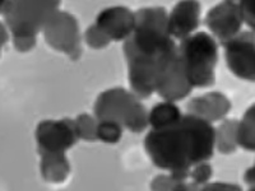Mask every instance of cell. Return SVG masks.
Wrapping results in <instances>:
<instances>
[{
  "label": "cell",
  "mask_w": 255,
  "mask_h": 191,
  "mask_svg": "<svg viewBox=\"0 0 255 191\" xmlns=\"http://www.w3.org/2000/svg\"><path fill=\"white\" fill-rule=\"evenodd\" d=\"M216 129L198 116L186 115L174 125L151 130L144 138V149L152 163L170 172L191 170L213 157Z\"/></svg>",
  "instance_id": "cell-1"
},
{
  "label": "cell",
  "mask_w": 255,
  "mask_h": 191,
  "mask_svg": "<svg viewBox=\"0 0 255 191\" xmlns=\"http://www.w3.org/2000/svg\"><path fill=\"white\" fill-rule=\"evenodd\" d=\"M179 54L191 87L208 88L216 83L218 46L211 35L197 32L184 38L179 45Z\"/></svg>",
  "instance_id": "cell-2"
},
{
  "label": "cell",
  "mask_w": 255,
  "mask_h": 191,
  "mask_svg": "<svg viewBox=\"0 0 255 191\" xmlns=\"http://www.w3.org/2000/svg\"><path fill=\"white\" fill-rule=\"evenodd\" d=\"M93 113L99 121H115L131 133H142L149 125V112L133 92L116 87L105 91L97 97Z\"/></svg>",
  "instance_id": "cell-3"
},
{
  "label": "cell",
  "mask_w": 255,
  "mask_h": 191,
  "mask_svg": "<svg viewBox=\"0 0 255 191\" xmlns=\"http://www.w3.org/2000/svg\"><path fill=\"white\" fill-rule=\"evenodd\" d=\"M59 6V1H4L0 13L13 38H36Z\"/></svg>",
  "instance_id": "cell-4"
},
{
  "label": "cell",
  "mask_w": 255,
  "mask_h": 191,
  "mask_svg": "<svg viewBox=\"0 0 255 191\" xmlns=\"http://www.w3.org/2000/svg\"><path fill=\"white\" fill-rule=\"evenodd\" d=\"M44 37L51 49L64 52L70 60H78L83 52L78 22L68 12L58 10L50 18L44 28Z\"/></svg>",
  "instance_id": "cell-5"
},
{
  "label": "cell",
  "mask_w": 255,
  "mask_h": 191,
  "mask_svg": "<svg viewBox=\"0 0 255 191\" xmlns=\"http://www.w3.org/2000/svg\"><path fill=\"white\" fill-rule=\"evenodd\" d=\"M38 153H65L78 142L76 122L70 119L45 120L36 127Z\"/></svg>",
  "instance_id": "cell-6"
},
{
  "label": "cell",
  "mask_w": 255,
  "mask_h": 191,
  "mask_svg": "<svg viewBox=\"0 0 255 191\" xmlns=\"http://www.w3.org/2000/svg\"><path fill=\"white\" fill-rule=\"evenodd\" d=\"M223 47L230 72L241 81L255 83V32H240Z\"/></svg>",
  "instance_id": "cell-7"
},
{
  "label": "cell",
  "mask_w": 255,
  "mask_h": 191,
  "mask_svg": "<svg viewBox=\"0 0 255 191\" xmlns=\"http://www.w3.org/2000/svg\"><path fill=\"white\" fill-rule=\"evenodd\" d=\"M204 23L222 46L227 44L240 33L244 23L239 1L227 0L211 8Z\"/></svg>",
  "instance_id": "cell-8"
},
{
  "label": "cell",
  "mask_w": 255,
  "mask_h": 191,
  "mask_svg": "<svg viewBox=\"0 0 255 191\" xmlns=\"http://www.w3.org/2000/svg\"><path fill=\"white\" fill-rule=\"evenodd\" d=\"M191 91L193 87L186 78L180 54H177L176 58L168 64V67L157 79L156 92L163 101L175 103L186 98Z\"/></svg>",
  "instance_id": "cell-9"
},
{
  "label": "cell",
  "mask_w": 255,
  "mask_h": 191,
  "mask_svg": "<svg viewBox=\"0 0 255 191\" xmlns=\"http://www.w3.org/2000/svg\"><path fill=\"white\" fill-rule=\"evenodd\" d=\"M95 24L111 41H127L134 31L135 18L127 6H110L97 15Z\"/></svg>",
  "instance_id": "cell-10"
},
{
  "label": "cell",
  "mask_w": 255,
  "mask_h": 191,
  "mask_svg": "<svg viewBox=\"0 0 255 191\" xmlns=\"http://www.w3.org/2000/svg\"><path fill=\"white\" fill-rule=\"evenodd\" d=\"M200 23V4L193 0L179 1L168 14V32L172 38H184L194 35Z\"/></svg>",
  "instance_id": "cell-11"
},
{
  "label": "cell",
  "mask_w": 255,
  "mask_h": 191,
  "mask_svg": "<svg viewBox=\"0 0 255 191\" xmlns=\"http://www.w3.org/2000/svg\"><path fill=\"white\" fill-rule=\"evenodd\" d=\"M231 107L229 97L221 92H207L191 98L186 103L188 113L207 120L211 124L225 119L231 111Z\"/></svg>",
  "instance_id": "cell-12"
},
{
  "label": "cell",
  "mask_w": 255,
  "mask_h": 191,
  "mask_svg": "<svg viewBox=\"0 0 255 191\" xmlns=\"http://www.w3.org/2000/svg\"><path fill=\"white\" fill-rule=\"evenodd\" d=\"M42 179L50 184H61L70 174V163L65 153H38Z\"/></svg>",
  "instance_id": "cell-13"
},
{
  "label": "cell",
  "mask_w": 255,
  "mask_h": 191,
  "mask_svg": "<svg viewBox=\"0 0 255 191\" xmlns=\"http://www.w3.org/2000/svg\"><path fill=\"white\" fill-rule=\"evenodd\" d=\"M239 120L226 119L216 129V149L221 154H232L238 151Z\"/></svg>",
  "instance_id": "cell-14"
},
{
  "label": "cell",
  "mask_w": 255,
  "mask_h": 191,
  "mask_svg": "<svg viewBox=\"0 0 255 191\" xmlns=\"http://www.w3.org/2000/svg\"><path fill=\"white\" fill-rule=\"evenodd\" d=\"M181 116H183V113L174 102L163 101L157 103L149 111L148 122H149L152 130H157V129L171 126L181 119Z\"/></svg>",
  "instance_id": "cell-15"
},
{
  "label": "cell",
  "mask_w": 255,
  "mask_h": 191,
  "mask_svg": "<svg viewBox=\"0 0 255 191\" xmlns=\"http://www.w3.org/2000/svg\"><path fill=\"white\" fill-rule=\"evenodd\" d=\"M239 147L248 152H255V103H253L239 121Z\"/></svg>",
  "instance_id": "cell-16"
},
{
  "label": "cell",
  "mask_w": 255,
  "mask_h": 191,
  "mask_svg": "<svg viewBox=\"0 0 255 191\" xmlns=\"http://www.w3.org/2000/svg\"><path fill=\"white\" fill-rule=\"evenodd\" d=\"M76 122L77 134L79 139L84 142H96L97 139V126H99V120L88 115V113H81L74 120Z\"/></svg>",
  "instance_id": "cell-17"
},
{
  "label": "cell",
  "mask_w": 255,
  "mask_h": 191,
  "mask_svg": "<svg viewBox=\"0 0 255 191\" xmlns=\"http://www.w3.org/2000/svg\"><path fill=\"white\" fill-rule=\"evenodd\" d=\"M123 136V126L115 121H99L97 139L106 144H116Z\"/></svg>",
  "instance_id": "cell-18"
},
{
  "label": "cell",
  "mask_w": 255,
  "mask_h": 191,
  "mask_svg": "<svg viewBox=\"0 0 255 191\" xmlns=\"http://www.w3.org/2000/svg\"><path fill=\"white\" fill-rule=\"evenodd\" d=\"M84 40L87 42V45L92 49L100 50L105 49L110 45L111 40L105 35L104 32L96 26V24H91L86 32H84Z\"/></svg>",
  "instance_id": "cell-19"
},
{
  "label": "cell",
  "mask_w": 255,
  "mask_h": 191,
  "mask_svg": "<svg viewBox=\"0 0 255 191\" xmlns=\"http://www.w3.org/2000/svg\"><path fill=\"white\" fill-rule=\"evenodd\" d=\"M212 175H213V168H212V166L208 162H202L191 168L190 179L193 180V183L195 185L204 186L208 184Z\"/></svg>",
  "instance_id": "cell-20"
},
{
  "label": "cell",
  "mask_w": 255,
  "mask_h": 191,
  "mask_svg": "<svg viewBox=\"0 0 255 191\" xmlns=\"http://www.w3.org/2000/svg\"><path fill=\"white\" fill-rule=\"evenodd\" d=\"M239 5L244 23L255 32V0H243L239 1Z\"/></svg>",
  "instance_id": "cell-21"
},
{
  "label": "cell",
  "mask_w": 255,
  "mask_h": 191,
  "mask_svg": "<svg viewBox=\"0 0 255 191\" xmlns=\"http://www.w3.org/2000/svg\"><path fill=\"white\" fill-rule=\"evenodd\" d=\"M176 183L171 175H157L151 183V191H172Z\"/></svg>",
  "instance_id": "cell-22"
},
{
  "label": "cell",
  "mask_w": 255,
  "mask_h": 191,
  "mask_svg": "<svg viewBox=\"0 0 255 191\" xmlns=\"http://www.w3.org/2000/svg\"><path fill=\"white\" fill-rule=\"evenodd\" d=\"M200 191H244L240 185L229 183H208L202 186Z\"/></svg>",
  "instance_id": "cell-23"
},
{
  "label": "cell",
  "mask_w": 255,
  "mask_h": 191,
  "mask_svg": "<svg viewBox=\"0 0 255 191\" xmlns=\"http://www.w3.org/2000/svg\"><path fill=\"white\" fill-rule=\"evenodd\" d=\"M36 38H13V45L18 52H28L35 49Z\"/></svg>",
  "instance_id": "cell-24"
},
{
  "label": "cell",
  "mask_w": 255,
  "mask_h": 191,
  "mask_svg": "<svg viewBox=\"0 0 255 191\" xmlns=\"http://www.w3.org/2000/svg\"><path fill=\"white\" fill-rule=\"evenodd\" d=\"M172 191H200V188L194 183H179Z\"/></svg>",
  "instance_id": "cell-25"
},
{
  "label": "cell",
  "mask_w": 255,
  "mask_h": 191,
  "mask_svg": "<svg viewBox=\"0 0 255 191\" xmlns=\"http://www.w3.org/2000/svg\"><path fill=\"white\" fill-rule=\"evenodd\" d=\"M244 181L250 186H255V163L250 168H248L244 174Z\"/></svg>",
  "instance_id": "cell-26"
},
{
  "label": "cell",
  "mask_w": 255,
  "mask_h": 191,
  "mask_svg": "<svg viewBox=\"0 0 255 191\" xmlns=\"http://www.w3.org/2000/svg\"><path fill=\"white\" fill-rule=\"evenodd\" d=\"M0 28H1V32H3V40H1V44H3V46H4V45H5L6 41H8V35H6L5 24H4V23L0 24Z\"/></svg>",
  "instance_id": "cell-27"
},
{
  "label": "cell",
  "mask_w": 255,
  "mask_h": 191,
  "mask_svg": "<svg viewBox=\"0 0 255 191\" xmlns=\"http://www.w3.org/2000/svg\"><path fill=\"white\" fill-rule=\"evenodd\" d=\"M248 191H255V186H250V189Z\"/></svg>",
  "instance_id": "cell-28"
}]
</instances>
